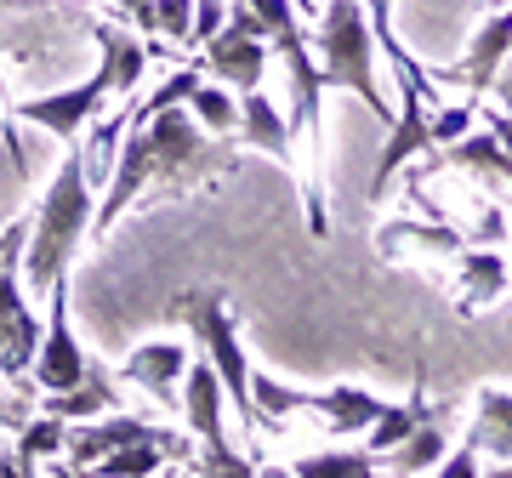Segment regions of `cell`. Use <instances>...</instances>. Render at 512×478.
<instances>
[{"mask_svg":"<svg viewBox=\"0 0 512 478\" xmlns=\"http://www.w3.org/2000/svg\"><path fill=\"white\" fill-rule=\"evenodd\" d=\"M234 166H239L234 137H211L183 103H171V109H160L148 126H131L126 137H120V154H114V171H109V183H103V200H97L92 234H109L143 188H171V194H183V188L228 177Z\"/></svg>","mask_w":512,"mask_h":478,"instance_id":"1","label":"cell"},{"mask_svg":"<svg viewBox=\"0 0 512 478\" xmlns=\"http://www.w3.org/2000/svg\"><path fill=\"white\" fill-rule=\"evenodd\" d=\"M92 217H97V200H92V177H86V154H80V137L69 143L63 166H57L52 188L40 211L29 217V245H23V285L29 291H52L57 274H69L80 239L92 234Z\"/></svg>","mask_w":512,"mask_h":478,"instance_id":"2","label":"cell"},{"mask_svg":"<svg viewBox=\"0 0 512 478\" xmlns=\"http://www.w3.org/2000/svg\"><path fill=\"white\" fill-rule=\"evenodd\" d=\"M313 46H319V74H325V86H342V92L365 97V109L376 114V120H393L382 86H376V35H370L365 0H330Z\"/></svg>","mask_w":512,"mask_h":478,"instance_id":"3","label":"cell"},{"mask_svg":"<svg viewBox=\"0 0 512 478\" xmlns=\"http://www.w3.org/2000/svg\"><path fill=\"white\" fill-rule=\"evenodd\" d=\"M171 313L183 319L194 342L205 348V359L217 365L222 376V393H228V405L239 410V422L245 433H256V405H251V359L239 348V325H234V308H228V296L222 291H188L171 302Z\"/></svg>","mask_w":512,"mask_h":478,"instance_id":"4","label":"cell"},{"mask_svg":"<svg viewBox=\"0 0 512 478\" xmlns=\"http://www.w3.org/2000/svg\"><path fill=\"white\" fill-rule=\"evenodd\" d=\"M23 245H29V217L0 234V376L23 382L40 353V319L23 302Z\"/></svg>","mask_w":512,"mask_h":478,"instance_id":"5","label":"cell"},{"mask_svg":"<svg viewBox=\"0 0 512 478\" xmlns=\"http://www.w3.org/2000/svg\"><path fill=\"white\" fill-rule=\"evenodd\" d=\"M183 382H188L183 416H188V427H194L200 444H205V456L194 461V467H200V473H256V461H245V456L228 450V427H222V405H228V393H222L217 365H211V359H188Z\"/></svg>","mask_w":512,"mask_h":478,"instance_id":"6","label":"cell"},{"mask_svg":"<svg viewBox=\"0 0 512 478\" xmlns=\"http://www.w3.org/2000/svg\"><path fill=\"white\" fill-rule=\"evenodd\" d=\"M205 74H217L222 86H234V92H256L262 86V74H268V23L256 18L245 0L228 12V23L217 35L205 40Z\"/></svg>","mask_w":512,"mask_h":478,"instance_id":"7","label":"cell"},{"mask_svg":"<svg viewBox=\"0 0 512 478\" xmlns=\"http://www.w3.org/2000/svg\"><path fill=\"white\" fill-rule=\"evenodd\" d=\"M46 302H52V313H46V331H40V353H35V365H29V376H35L40 393H63V387H74L92 370V359L80 353L74 325H69V274L52 279Z\"/></svg>","mask_w":512,"mask_h":478,"instance_id":"8","label":"cell"},{"mask_svg":"<svg viewBox=\"0 0 512 478\" xmlns=\"http://www.w3.org/2000/svg\"><path fill=\"white\" fill-rule=\"evenodd\" d=\"M109 97H114V74H109V63H103L92 80H80V86H69V92H46V97L18 103V120H35V126H46L52 137L74 143V137H80V126H86V120H92Z\"/></svg>","mask_w":512,"mask_h":478,"instance_id":"9","label":"cell"},{"mask_svg":"<svg viewBox=\"0 0 512 478\" xmlns=\"http://www.w3.org/2000/svg\"><path fill=\"white\" fill-rule=\"evenodd\" d=\"M507 57H512V6H490V18L478 23L467 57L450 63V69H433V80H461L467 97H490L495 92V74H501Z\"/></svg>","mask_w":512,"mask_h":478,"instance_id":"10","label":"cell"},{"mask_svg":"<svg viewBox=\"0 0 512 478\" xmlns=\"http://www.w3.org/2000/svg\"><path fill=\"white\" fill-rule=\"evenodd\" d=\"M399 114L387 120V143H382V160H376V177H370V200H382L387 188H393V177H399L416 154H427L433 148V131H427V97L410 92V86H399Z\"/></svg>","mask_w":512,"mask_h":478,"instance_id":"11","label":"cell"},{"mask_svg":"<svg viewBox=\"0 0 512 478\" xmlns=\"http://www.w3.org/2000/svg\"><path fill=\"white\" fill-rule=\"evenodd\" d=\"M160 433L165 427H148V422H137V416L109 410V416H92V422H69L63 461H69V473H92L109 450H120V444H131V439H160Z\"/></svg>","mask_w":512,"mask_h":478,"instance_id":"12","label":"cell"},{"mask_svg":"<svg viewBox=\"0 0 512 478\" xmlns=\"http://www.w3.org/2000/svg\"><path fill=\"white\" fill-rule=\"evenodd\" d=\"M183 370H188V348H183V342H143V348L120 365V382H137L143 393H154L160 405L183 410V393H171V387L183 382Z\"/></svg>","mask_w":512,"mask_h":478,"instance_id":"13","label":"cell"},{"mask_svg":"<svg viewBox=\"0 0 512 478\" xmlns=\"http://www.w3.org/2000/svg\"><path fill=\"white\" fill-rule=\"evenodd\" d=\"M239 137H245L251 148H262V154H274L285 171H296V177H302V166H296V148H291V120H285V114L262 97V86L239 97Z\"/></svg>","mask_w":512,"mask_h":478,"instance_id":"14","label":"cell"},{"mask_svg":"<svg viewBox=\"0 0 512 478\" xmlns=\"http://www.w3.org/2000/svg\"><path fill=\"white\" fill-rule=\"evenodd\" d=\"M308 410L325 416L330 439H353V433H370V422L387 410V399H376L365 387H330V393H308Z\"/></svg>","mask_w":512,"mask_h":478,"instance_id":"15","label":"cell"},{"mask_svg":"<svg viewBox=\"0 0 512 478\" xmlns=\"http://www.w3.org/2000/svg\"><path fill=\"white\" fill-rule=\"evenodd\" d=\"M478 456H490L495 467H507L512 461V393L507 387H478V410H473V427H467V439Z\"/></svg>","mask_w":512,"mask_h":478,"instance_id":"16","label":"cell"},{"mask_svg":"<svg viewBox=\"0 0 512 478\" xmlns=\"http://www.w3.org/2000/svg\"><path fill=\"white\" fill-rule=\"evenodd\" d=\"M461 313H484L490 302L507 296V279H512V262L495 251V245H478V251H461Z\"/></svg>","mask_w":512,"mask_h":478,"instance_id":"17","label":"cell"},{"mask_svg":"<svg viewBox=\"0 0 512 478\" xmlns=\"http://www.w3.org/2000/svg\"><path fill=\"white\" fill-rule=\"evenodd\" d=\"M376 251H382L387 262H399L404 251L461 257V251H467V239H461V228H444V222H387L382 234H376Z\"/></svg>","mask_w":512,"mask_h":478,"instance_id":"18","label":"cell"},{"mask_svg":"<svg viewBox=\"0 0 512 478\" xmlns=\"http://www.w3.org/2000/svg\"><path fill=\"white\" fill-rule=\"evenodd\" d=\"M40 405L52 410V416H63V422H92V416H109V410H120V393H114V376L109 370H86L74 387H63V393H40Z\"/></svg>","mask_w":512,"mask_h":478,"instance_id":"19","label":"cell"},{"mask_svg":"<svg viewBox=\"0 0 512 478\" xmlns=\"http://www.w3.org/2000/svg\"><path fill=\"white\" fill-rule=\"evenodd\" d=\"M450 171H473V177H484V183H501L512 188V154L501 143H495V131H467V137H456V143H444L439 154Z\"/></svg>","mask_w":512,"mask_h":478,"instance_id":"20","label":"cell"},{"mask_svg":"<svg viewBox=\"0 0 512 478\" xmlns=\"http://www.w3.org/2000/svg\"><path fill=\"white\" fill-rule=\"evenodd\" d=\"M92 40L103 46V63L114 74V92H137V80L148 69V46L126 29H109V23H92Z\"/></svg>","mask_w":512,"mask_h":478,"instance_id":"21","label":"cell"},{"mask_svg":"<svg viewBox=\"0 0 512 478\" xmlns=\"http://www.w3.org/2000/svg\"><path fill=\"white\" fill-rule=\"evenodd\" d=\"M421 393H427V387H410V399H404V405H387L382 416H376V422H370V439H365V450L376 461L387 456V450H393V444H404L410 439V433H416L421 422H427V399H421Z\"/></svg>","mask_w":512,"mask_h":478,"instance_id":"22","label":"cell"},{"mask_svg":"<svg viewBox=\"0 0 512 478\" xmlns=\"http://www.w3.org/2000/svg\"><path fill=\"white\" fill-rule=\"evenodd\" d=\"M63 444H69V422H63V416H52V410H46V416H29V422L18 427L23 473H29V478L46 473V461H52L57 450H63Z\"/></svg>","mask_w":512,"mask_h":478,"instance_id":"23","label":"cell"},{"mask_svg":"<svg viewBox=\"0 0 512 478\" xmlns=\"http://www.w3.org/2000/svg\"><path fill=\"white\" fill-rule=\"evenodd\" d=\"M444 444H450V439H444L439 427H433V422H421L404 444H393V450H387L382 467H387V473H439Z\"/></svg>","mask_w":512,"mask_h":478,"instance_id":"24","label":"cell"},{"mask_svg":"<svg viewBox=\"0 0 512 478\" xmlns=\"http://www.w3.org/2000/svg\"><path fill=\"white\" fill-rule=\"evenodd\" d=\"M188 114H194L211 137H228V131L239 126V103H234V92H228L222 80H217V86H211V80H200V86H194V97H188Z\"/></svg>","mask_w":512,"mask_h":478,"instance_id":"25","label":"cell"},{"mask_svg":"<svg viewBox=\"0 0 512 478\" xmlns=\"http://www.w3.org/2000/svg\"><path fill=\"white\" fill-rule=\"evenodd\" d=\"M376 467H382V461L370 456V450H319V456L291 461V473H302V478H319V473H336V478H370Z\"/></svg>","mask_w":512,"mask_h":478,"instance_id":"26","label":"cell"},{"mask_svg":"<svg viewBox=\"0 0 512 478\" xmlns=\"http://www.w3.org/2000/svg\"><path fill=\"white\" fill-rule=\"evenodd\" d=\"M478 120V97H467V103H444V109H427V131H433V148L456 143V137H467Z\"/></svg>","mask_w":512,"mask_h":478,"instance_id":"27","label":"cell"},{"mask_svg":"<svg viewBox=\"0 0 512 478\" xmlns=\"http://www.w3.org/2000/svg\"><path fill=\"white\" fill-rule=\"evenodd\" d=\"M188 29H194V0H154V35L188 40Z\"/></svg>","mask_w":512,"mask_h":478,"instance_id":"28","label":"cell"},{"mask_svg":"<svg viewBox=\"0 0 512 478\" xmlns=\"http://www.w3.org/2000/svg\"><path fill=\"white\" fill-rule=\"evenodd\" d=\"M222 29V0H194V29H188V40H211Z\"/></svg>","mask_w":512,"mask_h":478,"instance_id":"29","label":"cell"},{"mask_svg":"<svg viewBox=\"0 0 512 478\" xmlns=\"http://www.w3.org/2000/svg\"><path fill=\"white\" fill-rule=\"evenodd\" d=\"M439 473H444V478H473V473H484V456H478L473 444H461L456 456L439 461Z\"/></svg>","mask_w":512,"mask_h":478,"instance_id":"30","label":"cell"},{"mask_svg":"<svg viewBox=\"0 0 512 478\" xmlns=\"http://www.w3.org/2000/svg\"><path fill=\"white\" fill-rule=\"evenodd\" d=\"M490 131H495V143L512 154V103H495V114H490Z\"/></svg>","mask_w":512,"mask_h":478,"instance_id":"31","label":"cell"},{"mask_svg":"<svg viewBox=\"0 0 512 478\" xmlns=\"http://www.w3.org/2000/svg\"><path fill=\"white\" fill-rule=\"evenodd\" d=\"M501 234H507V211H484V222H478V245H495Z\"/></svg>","mask_w":512,"mask_h":478,"instance_id":"32","label":"cell"},{"mask_svg":"<svg viewBox=\"0 0 512 478\" xmlns=\"http://www.w3.org/2000/svg\"><path fill=\"white\" fill-rule=\"evenodd\" d=\"M114 6H126L137 18V29H154V0H114Z\"/></svg>","mask_w":512,"mask_h":478,"instance_id":"33","label":"cell"},{"mask_svg":"<svg viewBox=\"0 0 512 478\" xmlns=\"http://www.w3.org/2000/svg\"><path fill=\"white\" fill-rule=\"evenodd\" d=\"M40 6H57V0H0V12H40Z\"/></svg>","mask_w":512,"mask_h":478,"instance_id":"34","label":"cell"},{"mask_svg":"<svg viewBox=\"0 0 512 478\" xmlns=\"http://www.w3.org/2000/svg\"><path fill=\"white\" fill-rule=\"evenodd\" d=\"M0 478H29L23 473V456H0Z\"/></svg>","mask_w":512,"mask_h":478,"instance_id":"35","label":"cell"},{"mask_svg":"<svg viewBox=\"0 0 512 478\" xmlns=\"http://www.w3.org/2000/svg\"><path fill=\"white\" fill-rule=\"evenodd\" d=\"M0 427H23V416L12 405H6V399H0Z\"/></svg>","mask_w":512,"mask_h":478,"instance_id":"36","label":"cell"},{"mask_svg":"<svg viewBox=\"0 0 512 478\" xmlns=\"http://www.w3.org/2000/svg\"><path fill=\"white\" fill-rule=\"evenodd\" d=\"M0 154H6V160H12V166L23 171V160H18V154H12V143H6V137H0Z\"/></svg>","mask_w":512,"mask_h":478,"instance_id":"37","label":"cell"},{"mask_svg":"<svg viewBox=\"0 0 512 478\" xmlns=\"http://www.w3.org/2000/svg\"><path fill=\"white\" fill-rule=\"evenodd\" d=\"M484 6H512V0H484Z\"/></svg>","mask_w":512,"mask_h":478,"instance_id":"38","label":"cell"},{"mask_svg":"<svg viewBox=\"0 0 512 478\" xmlns=\"http://www.w3.org/2000/svg\"><path fill=\"white\" fill-rule=\"evenodd\" d=\"M507 262H512V245H507Z\"/></svg>","mask_w":512,"mask_h":478,"instance_id":"39","label":"cell"}]
</instances>
